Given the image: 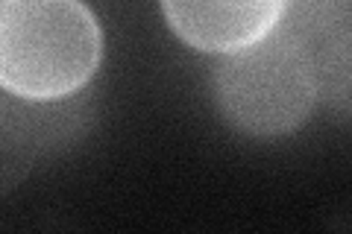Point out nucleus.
Returning a JSON list of instances; mask_svg holds the SVG:
<instances>
[{
	"instance_id": "4",
	"label": "nucleus",
	"mask_w": 352,
	"mask_h": 234,
	"mask_svg": "<svg viewBox=\"0 0 352 234\" xmlns=\"http://www.w3.org/2000/svg\"><path fill=\"white\" fill-rule=\"evenodd\" d=\"M32 117L30 108H18L0 97V194L12 191L38 155L41 141Z\"/></svg>"
},
{
	"instance_id": "3",
	"label": "nucleus",
	"mask_w": 352,
	"mask_h": 234,
	"mask_svg": "<svg viewBox=\"0 0 352 234\" xmlns=\"http://www.w3.org/2000/svg\"><path fill=\"white\" fill-rule=\"evenodd\" d=\"M162 12L185 44L223 56L276 30L288 0H162Z\"/></svg>"
},
{
	"instance_id": "1",
	"label": "nucleus",
	"mask_w": 352,
	"mask_h": 234,
	"mask_svg": "<svg viewBox=\"0 0 352 234\" xmlns=\"http://www.w3.org/2000/svg\"><path fill=\"white\" fill-rule=\"evenodd\" d=\"M100 56V21L82 0H0V91L65 100L97 73Z\"/></svg>"
},
{
	"instance_id": "2",
	"label": "nucleus",
	"mask_w": 352,
	"mask_h": 234,
	"mask_svg": "<svg viewBox=\"0 0 352 234\" xmlns=\"http://www.w3.org/2000/svg\"><path fill=\"white\" fill-rule=\"evenodd\" d=\"M320 97L314 62L288 27L270 30L214 68V100L223 117L252 138H279L302 126Z\"/></svg>"
}]
</instances>
